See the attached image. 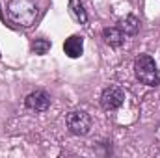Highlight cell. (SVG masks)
I'll return each mask as SVG.
<instances>
[{"mask_svg":"<svg viewBox=\"0 0 160 158\" xmlns=\"http://www.w3.org/2000/svg\"><path fill=\"white\" fill-rule=\"evenodd\" d=\"M8 15L19 26H32L38 19V4L34 0H9Z\"/></svg>","mask_w":160,"mask_h":158,"instance_id":"cell-1","label":"cell"},{"mask_svg":"<svg viewBox=\"0 0 160 158\" xmlns=\"http://www.w3.org/2000/svg\"><path fill=\"white\" fill-rule=\"evenodd\" d=\"M134 75L142 84L149 87H157L160 84V71L149 54H140L134 60Z\"/></svg>","mask_w":160,"mask_h":158,"instance_id":"cell-2","label":"cell"},{"mask_svg":"<svg viewBox=\"0 0 160 158\" xmlns=\"http://www.w3.org/2000/svg\"><path fill=\"white\" fill-rule=\"evenodd\" d=\"M65 125H67V128H69L71 134H75V136H86L89 132V128H91V117L84 110H75V112L67 114Z\"/></svg>","mask_w":160,"mask_h":158,"instance_id":"cell-3","label":"cell"},{"mask_svg":"<svg viewBox=\"0 0 160 158\" xmlns=\"http://www.w3.org/2000/svg\"><path fill=\"white\" fill-rule=\"evenodd\" d=\"M123 102H125V91L121 89L119 86H110L101 95V106L106 112H114V110L121 108Z\"/></svg>","mask_w":160,"mask_h":158,"instance_id":"cell-4","label":"cell"},{"mask_svg":"<svg viewBox=\"0 0 160 158\" xmlns=\"http://www.w3.org/2000/svg\"><path fill=\"white\" fill-rule=\"evenodd\" d=\"M24 104H26V108H30V110L45 112V110H48V106H50V95H48L47 91H43V89H38V91H34V93H30V95L26 97Z\"/></svg>","mask_w":160,"mask_h":158,"instance_id":"cell-5","label":"cell"},{"mask_svg":"<svg viewBox=\"0 0 160 158\" xmlns=\"http://www.w3.org/2000/svg\"><path fill=\"white\" fill-rule=\"evenodd\" d=\"M63 50L69 58H80L84 52V39L80 36H71L63 43Z\"/></svg>","mask_w":160,"mask_h":158,"instance_id":"cell-6","label":"cell"},{"mask_svg":"<svg viewBox=\"0 0 160 158\" xmlns=\"http://www.w3.org/2000/svg\"><path fill=\"white\" fill-rule=\"evenodd\" d=\"M102 39L106 41L110 47L118 48V47H121V45L125 43V34L121 32L119 28H116V26H112V28H104V30H102Z\"/></svg>","mask_w":160,"mask_h":158,"instance_id":"cell-7","label":"cell"},{"mask_svg":"<svg viewBox=\"0 0 160 158\" xmlns=\"http://www.w3.org/2000/svg\"><path fill=\"white\" fill-rule=\"evenodd\" d=\"M119 30L125 36H136L138 30H140V21H138L134 15H127L125 19H121Z\"/></svg>","mask_w":160,"mask_h":158,"instance_id":"cell-8","label":"cell"},{"mask_svg":"<svg viewBox=\"0 0 160 158\" xmlns=\"http://www.w3.org/2000/svg\"><path fill=\"white\" fill-rule=\"evenodd\" d=\"M69 9L73 13V17L78 21L80 24H86L88 22V13L84 9V4L80 0H69Z\"/></svg>","mask_w":160,"mask_h":158,"instance_id":"cell-9","label":"cell"},{"mask_svg":"<svg viewBox=\"0 0 160 158\" xmlns=\"http://www.w3.org/2000/svg\"><path fill=\"white\" fill-rule=\"evenodd\" d=\"M50 47H52V43H50L48 39L39 37V39H36L34 43H32V52L38 54V56H43V54H47V52L50 50Z\"/></svg>","mask_w":160,"mask_h":158,"instance_id":"cell-10","label":"cell"}]
</instances>
